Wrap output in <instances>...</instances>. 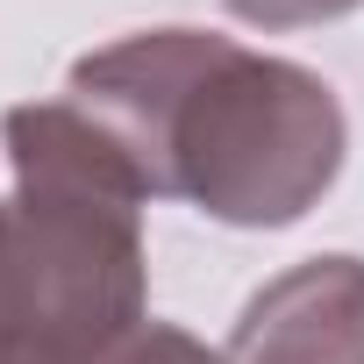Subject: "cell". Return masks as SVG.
Masks as SVG:
<instances>
[{"instance_id":"3957f363","label":"cell","mask_w":364,"mask_h":364,"mask_svg":"<svg viewBox=\"0 0 364 364\" xmlns=\"http://www.w3.org/2000/svg\"><path fill=\"white\" fill-rule=\"evenodd\" d=\"M222 364H364V257H307L250 293Z\"/></svg>"},{"instance_id":"6da1fadb","label":"cell","mask_w":364,"mask_h":364,"mask_svg":"<svg viewBox=\"0 0 364 364\" xmlns=\"http://www.w3.org/2000/svg\"><path fill=\"white\" fill-rule=\"evenodd\" d=\"M65 100L129 157L150 200L229 229H286L336 186L350 122L321 72L215 29H143L72 65Z\"/></svg>"},{"instance_id":"277c9868","label":"cell","mask_w":364,"mask_h":364,"mask_svg":"<svg viewBox=\"0 0 364 364\" xmlns=\"http://www.w3.org/2000/svg\"><path fill=\"white\" fill-rule=\"evenodd\" d=\"M79 364H222V350H208L200 336L171 328V321H136L129 336L100 343V350L79 357Z\"/></svg>"},{"instance_id":"7a4b0ae2","label":"cell","mask_w":364,"mask_h":364,"mask_svg":"<svg viewBox=\"0 0 364 364\" xmlns=\"http://www.w3.org/2000/svg\"><path fill=\"white\" fill-rule=\"evenodd\" d=\"M15 186L0 200V364H79L150 321L143 186L72 100L0 114Z\"/></svg>"},{"instance_id":"5b68a950","label":"cell","mask_w":364,"mask_h":364,"mask_svg":"<svg viewBox=\"0 0 364 364\" xmlns=\"http://www.w3.org/2000/svg\"><path fill=\"white\" fill-rule=\"evenodd\" d=\"M236 22H257V29H314V22H336L364 0H222Z\"/></svg>"}]
</instances>
